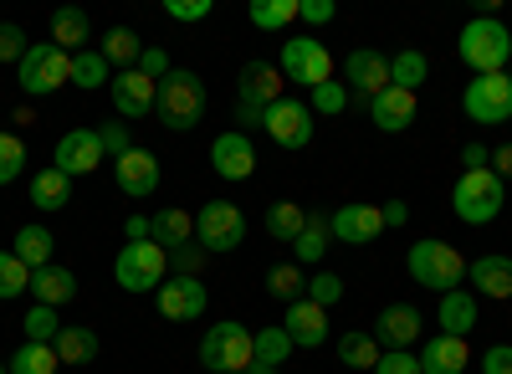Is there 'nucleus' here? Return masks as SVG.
<instances>
[{
  "mask_svg": "<svg viewBox=\"0 0 512 374\" xmlns=\"http://www.w3.org/2000/svg\"><path fill=\"white\" fill-rule=\"evenodd\" d=\"M154 118L164 123L169 134H190L195 123L205 118V82H200V72H190V67H175V72H169V77L159 82Z\"/></svg>",
  "mask_w": 512,
  "mask_h": 374,
  "instance_id": "f257e3e1",
  "label": "nucleus"
},
{
  "mask_svg": "<svg viewBox=\"0 0 512 374\" xmlns=\"http://www.w3.org/2000/svg\"><path fill=\"white\" fill-rule=\"evenodd\" d=\"M405 267H410V282L431 287V293H441V298L456 293V287L466 282V262H461V252H456V246H446V241H436V236L410 241Z\"/></svg>",
  "mask_w": 512,
  "mask_h": 374,
  "instance_id": "f03ea898",
  "label": "nucleus"
},
{
  "mask_svg": "<svg viewBox=\"0 0 512 374\" xmlns=\"http://www.w3.org/2000/svg\"><path fill=\"white\" fill-rule=\"evenodd\" d=\"M456 52H461L466 67H477V77H492V72H502L512 62V31L497 16H477V21L461 26Z\"/></svg>",
  "mask_w": 512,
  "mask_h": 374,
  "instance_id": "7ed1b4c3",
  "label": "nucleus"
},
{
  "mask_svg": "<svg viewBox=\"0 0 512 374\" xmlns=\"http://www.w3.org/2000/svg\"><path fill=\"white\" fill-rule=\"evenodd\" d=\"M169 277V252L154 241H123V252L113 257V282L123 293H159Z\"/></svg>",
  "mask_w": 512,
  "mask_h": 374,
  "instance_id": "20e7f679",
  "label": "nucleus"
},
{
  "mask_svg": "<svg viewBox=\"0 0 512 374\" xmlns=\"http://www.w3.org/2000/svg\"><path fill=\"white\" fill-rule=\"evenodd\" d=\"M200 364L210 374H246L256 364V349H251V328L246 323H231L221 318L216 328H205L200 339Z\"/></svg>",
  "mask_w": 512,
  "mask_h": 374,
  "instance_id": "39448f33",
  "label": "nucleus"
},
{
  "mask_svg": "<svg viewBox=\"0 0 512 374\" xmlns=\"http://www.w3.org/2000/svg\"><path fill=\"white\" fill-rule=\"evenodd\" d=\"M507 205V190L492 170H466L451 190V211L466 221V226H492Z\"/></svg>",
  "mask_w": 512,
  "mask_h": 374,
  "instance_id": "423d86ee",
  "label": "nucleus"
},
{
  "mask_svg": "<svg viewBox=\"0 0 512 374\" xmlns=\"http://www.w3.org/2000/svg\"><path fill=\"white\" fill-rule=\"evenodd\" d=\"M241 241H246V216L231 200H205L195 211V246L205 257H226Z\"/></svg>",
  "mask_w": 512,
  "mask_h": 374,
  "instance_id": "0eeeda50",
  "label": "nucleus"
},
{
  "mask_svg": "<svg viewBox=\"0 0 512 374\" xmlns=\"http://www.w3.org/2000/svg\"><path fill=\"white\" fill-rule=\"evenodd\" d=\"M277 67H282V77L287 82H297V88H323V82H333V57H328V47L318 36H287L282 41V57H277Z\"/></svg>",
  "mask_w": 512,
  "mask_h": 374,
  "instance_id": "6e6552de",
  "label": "nucleus"
},
{
  "mask_svg": "<svg viewBox=\"0 0 512 374\" xmlns=\"http://www.w3.org/2000/svg\"><path fill=\"white\" fill-rule=\"evenodd\" d=\"M16 82H21V93H31V98H52L57 88L72 82V57L62 47H52V41H36V47L21 57V67H16Z\"/></svg>",
  "mask_w": 512,
  "mask_h": 374,
  "instance_id": "1a4fd4ad",
  "label": "nucleus"
},
{
  "mask_svg": "<svg viewBox=\"0 0 512 374\" xmlns=\"http://www.w3.org/2000/svg\"><path fill=\"white\" fill-rule=\"evenodd\" d=\"M461 108L472 123H507L512 118V77L492 72V77H472L461 93Z\"/></svg>",
  "mask_w": 512,
  "mask_h": 374,
  "instance_id": "9d476101",
  "label": "nucleus"
},
{
  "mask_svg": "<svg viewBox=\"0 0 512 374\" xmlns=\"http://www.w3.org/2000/svg\"><path fill=\"white\" fill-rule=\"evenodd\" d=\"M287 77H282V67L277 62H246L241 72H236V108H251V113H267L272 103H282L287 93Z\"/></svg>",
  "mask_w": 512,
  "mask_h": 374,
  "instance_id": "9b49d317",
  "label": "nucleus"
},
{
  "mask_svg": "<svg viewBox=\"0 0 512 374\" xmlns=\"http://www.w3.org/2000/svg\"><path fill=\"white\" fill-rule=\"evenodd\" d=\"M262 129H267V139L282 144V149H308V144H313V108H308L303 98H282V103L267 108Z\"/></svg>",
  "mask_w": 512,
  "mask_h": 374,
  "instance_id": "f8f14e48",
  "label": "nucleus"
},
{
  "mask_svg": "<svg viewBox=\"0 0 512 374\" xmlns=\"http://www.w3.org/2000/svg\"><path fill=\"white\" fill-rule=\"evenodd\" d=\"M328 236L344 241V246H369V241L384 236V211L369 205V200H349L328 216Z\"/></svg>",
  "mask_w": 512,
  "mask_h": 374,
  "instance_id": "ddd939ff",
  "label": "nucleus"
},
{
  "mask_svg": "<svg viewBox=\"0 0 512 374\" xmlns=\"http://www.w3.org/2000/svg\"><path fill=\"white\" fill-rule=\"evenodd\" d=\"M103 139H98V129H72V134H62L57 139V149H52V170H62L67 180H82V175H93L98 164H103Z\"/></svg>",
  "mask_w": 512,
  "mask_h": 374,
  "instance_id": "4468645a",
  "label": "nucleus"
},
{
  "mask_svg": "<svg viewBox=\"0 0 512 374\" xmlns=\"http://www.w3.org/2000/svg\"><path fill=\"white\" fill-rule=\"evenodd\" d=\"M344 88H349V98H359L364 108L390 88V57H379V52H369V47H359V52H349L344 57Z\"/></svg>",
  "mask_w": 512,
  "mask_h": 374,
  "instance_id": "2eb2a0df",
  "label": "nucleus"
},
{
  "mask_svg": "<svg viewBox=\"0 0 512 374\" xmlns=\"http://www.w3.org/2000/svg\"><path fill=\"white\" fill-rule=\"evenodd\" d=\"M154 298H159V318L164 323H195L210 308V293H205L200 277H164V287Z\"/></svg>",
  "mask_w": 512,
  "mask_h": 374,
  "instance_id": "dca6fc26",
  "label": "nucleus"
},
{
  "mask_svg": "<svg viewBox=\"0 0 512 374\" xmlns=\"http://www.w3.org/2000/svg\"><path fill=\"white\" fill-rule=\"evenodd\" d=\"M108 98H113V113H118V118H149L154 103H159V82L144 77L139 67H134V72H113Z\"/></svg>",
  "mask_w": 512,
  "mask_h": 374,
  "instance_id": "f3484780",
  "label": "nucleus"
},
{
  "mask_svg": "<svg viewBox=\"0 0 512 374\" xmlns=\"http://www.w3.org/2000/svg\"><path fill=\"white\" fill-rule=\"evenodd\" d=\"M210 170H216L221 180H231V185L251 180V175H256V144H251L241 129L216 134V144H210Z\"/></svg>",
  "mask_w": 512,
  "mask_h": 374,
  "instance_id": "a211bd4d",
  "label": "nucleus"
},
{
  "mask_svg": "<svg viewBox=\"0 0 512 374\" xmlns=\"http://www.w3.org/2000/svg\"><path fill=\"white\" fill-rule=\"evenodd\" d=\"M113 180H118V190H123L128 200H149V195L159 190V159L134 144L128 154L113 159Z\"/></svg>",
  "mask_w": 512,
  "mask_h": 374,
  "instance_id": "6ab92c4d",
  "label": "nucleus"
},
{
  "mask_svg": "<svg viewBox=\"0 0 512 374\" xmlns=\"http://www.w3.org/2000/svg\"><path fill=\"white\" fill-rule=\"evenodd\" d=\"M374 344H384L390 354H410L420 344V308L415 303H390L374 323Z\"/></svg>",
  "mask_w": 512,
  "mask_h": 374,
  "instance_id": "aec40b11",
  "label": "nucleus"
},
{
  "mask_svg": "<svg viewBox=\"0 0 512 374\" xmlns=\"http://www.w3.org/2000/svg\"><path fill=\"white\" fill-rule=\"evenodd\" d=\"M282 328H287V339H292L297 349H323V344H328V308L297 298V303H287Z\"/></svg>",
  "mask_w": 512,
  "mask_h": 374,
  "instance_id": "412c9836",
  "label": "nucleus"
},
{
  "mask_svg": "<svg viewBox=\"0 0 512 374\" xmlns=\"http://www.w3.org/2000/svg\"><path fill=\"white\" fill-rule=\"evenodd\" d=\"M415 113H420V98L415 93H400V88H384L369 103V118H374L379 134H405L410 123H415Z\"/></svg>",
  "mask_w": 512,
  "mask_h": 374,
  "instance_id": "4be33fe9",
  "label": "nucleus"
},
{
  "mask_svg": "<svg viewBox=\"0 0 512 374\" xmlns=\"http://www.w3.org/2000/svg\"><path fill=\"white\" fill-rule=\"evenodd\" d=\"M420 374H466V359H472V349H466V339H451V334H436L420 344Z\"/></svg>",
  "mask_w": 512,
  "mask_h": 374,
  "instance_id": "5701e85b",
  "label": "nucleus"
},
{
  "mask_svg": "<svg viewBox=\"0 0 512 374\" xmlns=\"http://www.w3.org/2000/svg\"><path fill=\"white\" fill-rule=\"evenodd\" d=\"M88 41H93V16L88 11L82 6H57L52 11V47L77 57V52H88Z\"/></svg>",
  "mask_w": 512,
  "mask_h": 374,
  "instance_id": "b1692460",
  "label": "nucleus"
},
{
  "mask_svg": "<svg viewBox=\"0 0 512 374\" xmlns=\"http://www.w3.org/2000/svg\"><path fill=\"white\" fill-rule=\"evenodd\" d=\"M466 282L477 287L482 298H512V257H477V262H466Z\"/></svg>",
  "mask_w": 512,
  "mask_h": 374,
  "instance_id": "393cba45",
  "label": "nucleus"
},
{
  "mask_svg": "<svg viewBox=\"0 0 512 374\" xmlns=\"http://www.w3.org/2000/svg\"><path fill=\"white\" fill-rule=\"evenodd\" d=\"M31 293H36V303H47V308H67L77 298V272H67L62 262L41 267V272H31Z\"/></svg>",
  "mask_w": 512,
  "mask_h": 374,
  "instance_id": "a878e982",
  "label": "nucleus"
},
{
  "mask_svg": "<svg viewBox=\"0 0 512 374\" xmlns=\"http://www.w3.org/2000/svg\"><path fill=\"white\" fill-rule=\"evenodd\" d=\"M98 52H103V62L113 72H134L139 57H144V41H139V31H128V26H108L103 41H98Z\"/></svg>",
  "mask_w": 512,
  "mask_h": 374,
  "instance_id": "bb28decb",
  "label": "nucleus"
},
{
  "mask_svg": "<svg viewBox=\"0 0 512 374\" xmlns=\"http://www.w3.org/2000/svg\"><path fill=\"white\" fill-rule=\"evenodd\" d=\"M477 298L472 293H461V287H456V293H446L441 298V308H436V323H441V334H451V339H466V334H472V328H477Z\"/></svg>",
  "mask_w": 512,
  "mask_h": 374,
  "instance_id": "cd10ccee",
  "label": "nucleus"
},
{
  "mask_svg": "<svg viewBox=\"0 0 512 374\" xmlns=\"http://www.w3.org/2000/svg\"><path fill=\"white\" fill-rule=\"evenodd\" d=\"M154 246H164V252H180V246H190L195 241V216L190 211H180V205H169V211H159L154 216V236H149Z\"/></svg>",
  "mask_w": 512,
  "mask_h": 374,
  "instance_id": "c85d7f7f",
  "label": "nucleus"
},
{
  "mask_svg": "<svg viewBox=\"0 0 512 374\" xmlns=\"http://www.w3.org/2000/svg\"><path fill=\"white\" fill-rule=\"evenodd\" d=\"M52 349H57V359H62V364H93L103 344H98V334H93L88 323H67L62 334H57V344H52Z\"/></svg>",
  "mask_w": 512,
  "mask_h": 374,
  "instance_id": "c756f323",
  "label": "nucleus"
},
{
  "mask_svg": "<svg viewBox=\"0 0 512 374\" xmlns=\"http://www.w3.org/2000/svg\"><path fill=\"white\" fill-rule=\"evenodd\" d=\"M67 200H72V180L62 175V170H41V175H31V205L36 211H67Z\"/></svg>",
  "mask_w": 512,
  "mask_h": 374,
  "instance_id": "7c9ffc66",
  "label": "nucleus"
},
{
  "mask_svg": "<svg viewBox=\"0 0 512 374\" xmlns=\"http://www.w3.org/2000/svg\"><path fill=\"white\" fill-rule=\"evenodd\" d=\"M262 226H267V236H272V241H287V246H292L297 236H303V226H308V211H303L297 200H272Z\"/></svg>",
  "mask_w": 512,
  "mask_h": 374,
  "instance_id": "2f4dec72",
  "label": "nucleus"
},
{
  "mask_svg": "<svg viewBox=\"0 0 512 374\" xmlns=\"http://www.w3.org/2000/svg\"><path fill=\"white\" fill-rule=\"evenodd\" d=\"M11 252H16L31 272L52 267V231H47V226H21V231L11 236Z\"/></svg>",
  "mask_w": 512,
  "mask_h": 374,
  "instance_id": "473e14b6",
  "label": "nucleus"
},
{
  "mask_svg": "<svg viewBox=\"0 0 512 374\" xmlns=\"http://www.w3.org/2000/svg\"><path fill=\"white\" fill-rule=\"evenodd\" d=\"M328 216L323 211H308V226H303V236H297L292 246H297V267H318L323 257H328Z\"/></svg>",
  "mask_w": 512,
  "mask_h": 374,
  "instance_id": "72a5a7b5",
  "label": "nucleus"
},
{
  "mask_svg": "<svg viewBox=\"0 0 512 374\" xmlns=\"http://www.w3.org/2000/svg\"><path fill=\"white\" fill-rule=\"evenodd\" d=\"M251 349H256V364H272V369H282V364L297 354V344L287 339L282 323H277V328H256V334H251Z\"/></svg>",
  "mask_w": 512,
  "mask_h": 374,
  "instance_id": "f704fd0d",
  "label": "nucleus"
},
{
  "mask_svg": "<svg viewBox=\"0 0 512 374\" xmlns=\"http://www.w3.org/2000/svg\"><path fill=\"white\" fill-rule=\"evenodd\" d=\"M113 82V67L103 62V52H77L72 57V88H82V93H98V88H108Z\"/></svg>",
  "mask_w": 512,
  "mask_h": 374,
  "instance_id": "c9c22d12",
  "label": "nucleus"
},
{
  "mask_svg": "<svg viewBox=\"0 0 512 374\" xmlns=\"http://www.w3.org/2000/svg\"><path fill=\"white\" fill-rule=\"evenodd\" d=\"M267 293L282 298V303H297V298H308V272L297 267V262H277L267 272Z\"/></svg>",
  "mask_w": 512,
  "mask_h": 374,
  "instance_id": "e433bc0d",
  "label": "nucleus"
},
{
  "mask_svg": "<svg viewBox=\"0 0 512 374\" xmlns=\"http://www.w3.org/2000/svg\"><path fill=\"white\" fill-rule=\"evenodd\" d=\"M11 374H57L62 369V359H57V349L52 344H21L16 354H11V364H6Z\"/></svg>",
  "mask_w": 512,
  "mask_h": 374,
  "instance_id": "4c0bfd02",
  "label": "nucleus"
},
{
  "mask_svg": "<svg viewBox=\"0 0 512 374\" xmlns=\"http://www.w3.org/2000/svg\"><path fill=\"white\" fill-rule=\"evenodd\" d=\"M425 77H431V62H425V52H400V57H390V88L415 93Z\"/></svg>",
  "mask_w": 512,
  "mask_h": 374,
  "instance_id": "58836bf2",
  "label": "nucleus"
},
{
  "mask_svg": "<svg viewBox=\"0 0 512 374\" xmlns=\"http://www.w3.org/2000/svg\"><path fill=\"white\" fill-rule=\"evenodd\" d=\"M62 318H57V308H47V303H36L26 318H21V334H26V344H57V334H62Z\"/></svg>",
  "mask_w": 512,
  "mask_h": 374,
  "instance_id": "ea45409f",
  "label": "nucleus"
},
{
  "mask_svg": "<svg viewBox=\"0 0 512 374\" xmlns=\"http://www.w3.org/2000/svg\"><path fill=\"white\" fill-rule=\"evenodd\" d=\"M338 364L344 369H374L379 364L374 334H338Z\"/></svg>",
  "mask_w": 512,
  "mask_h": 374,
  "instance_id": "a19ab883",
  "label": "nucleus"
},
{
  "mask_svg": "<svg viewBox=\"0 0 512 374\" xmlns=\"http://www.w3.org/2000/svg\"><path fill=\"white\" fill-rule=\"evenodd\" d=\"M246 16H251L256 31H282V26L297 21V0H251Z\"/></svg>",
  "mask_w": 512,
  "mask_h": 374,
  "instance_id": "79ce46f5",
  "label": "nucleus"
},
{
  "mask_svg": "<svg viewBox=\"0 0 512 374\" xmlns=\"http://www.w3.org/2000/svg\"><path fill=\"white\" fill-rule=\"evenodd\" d=\"M21 293H31V267L16 252H0V303H11Z\"/></svg>",
  "mask_w": 512,
  "mask_h": 374,
  "instance_id": "37998d69",
  "label": "nucleus"
},
{
  "mask_svg": "<svg viewBox=\"0 0 512 374\" xmlns=\"http://www.w3.org/2000/svg\"><path fill=\"white\" fill-rule=\"evenodd\" d=\"M349 103H354V98H349V88H344L338 77H333V82H323V88H313V98H308V108H313V113H328V118L349 113Z\"/></svg>",
  "mask_w": 512,
  "mask_h": 374,
  "instance_id": "c03bdc74",
  "label": "nucleus"
},
{
  "mask_svg": "<svg viewBox=\"0 0 512 374\" xmlns=\"http://www.w3.org/2000/svg\"><path fill=\"white\" fill-rule=\"evenodd\" d=\"M308 303H318V308L344 303V277L338 272H308Z\"/></svg>",
  "mask_w": 512,
  "mask_h": 374,
  "instance_id": "a18cd8bd",
  "label": "nucleus"
},
{
  "mask_svg": "<svg viewBox=\"0 0 512 374\" xmlns=\"http://www.w3.org/2000/svg\"><path fill=\"white\" fill-rule=\"evenodd\" d=\"M21 170H26V144L16 134H0V185L21 180Z\"/></svg>",
  "mask_w": 512,
  "mask_h": 374,
  "instance_id": "49530a36",
  "label": "nucleus"
},
{
  "mask_svg": "<svg viewBox=\"0 0 512 374\" xmlns=\"http://www.w3.org/2000/svg\"><path fill=\"white\" fill-rule=\"evenodd\" d=\"M31 52V41H26V26L16 21H0V62L6 67H21V57Z\"/></svg>",
  "mask_w": 512,
  "mask_h": 374,
  "instance_id": "de8ad7c7",
  "label": "nucleus"
},
{
  "mask_svg": "<svg viewBox=\"0 0 512 374\" xmlns=\"http://www.w3.org/2000/svg\"><path fill=\"white\" fill-rule=\"evenodd\" d=\"M164 16L169 21H205L210 16V0H164Z\"/></svg>",
  "mask_w": 512,
  "mask_h": 374,
  "instance_id": "09e8293b",
  "label": "nucleus"
},
{
  "mask_svg": "<svg viewBox=\"0 0 512 374\" xmlns=\"http://www.w3.org/2000/svg\"><path fill=\"white\" fill-rule=\"evenodd\" d=\"M200 262H205V252L190 241V246H180V252H169V267H175V277H195L200 272Z\"/></svg>",
  "mask_w": 512,
  "mask_h": 374,
  "instance_id": "8fccbe9b",
  "label": "nucleus"
},
{
  "mask_svg": "<svg viewBox=\"0 0 512 374\" xmlns=\"http://www.w3.org/2000/svg\"><path fill=\"white\" fill-rule=\"evenodd\" d=\"M333 16H338L333 0H297V21H308V26H323V21H333Z\"/></svg>",
  "mask_w": 512,
  "mask_h": 374,
  "instance_id": "3c124183",
  "label": "nucleus"
},
{
  "mask_svg": "<svg viewBox=\"0 0 512 374\" xmlns=\"http://www.w3.org/2000/svg\"><path fill=\"white\" fill-rule=\"evenodd\" d=\"M139 72H144V77H154V82H164V77L175 72V67H169V52H164V47H144V57H139Z\"/></svg>",
  "mask_w": 512,
  "mask_h": 374,
  "instance_id": "603ef678",
  "label": "nucleus"
},
{
  "mask_svg": "<svg viewBox=\"0 0 512 374\" xmlns=\"http://www.w3.org/2000/svg\"><path fill=\"white\" fill-rule=\"evenodd\" d=\"M98 139H103V149H108L113 159L134 149V139H128V129H123V123H103V129H98Z\"/></svg>",
  "mask_w": 512,
  "mask_h": 374,
  "instance_id": "864d4df0",
  "label": "nucleus"
},
{
  "mask_svg": "<svg viewBox=\"0 0 512 374\" xmlns=\"http://www.w3.org/2000/svg\"><path fill=\"white\" fill-rule=\"evenodd\" d=\"M374 374H420V359L415 354H379Z\"/></svg>",
  "mask_w": 512,
  "mask_h": 374,
  "instance_id": "5fc2aeb1",
  "label": "nucleus"
},
{
  "mask_svg": "<svg viewBox=\"0 0 512 374\" xmlns=\"http://www.w3.org/2000/svg\"><path fill=\"white\" fill-rule=\"evenodd\" d=\"M466 170H492V144H461V175Z\"/></svg>",
  "mask_w": 512,
  "mask_h": 374,
  "instance_id": "6e6d98bb",
  "label": "nucleus"
},
{
  "mask_svg": "<svg viewBox=\"0 0 512 374\" xmlns=\"http://www.w3.org/2000/svg\"><path fill=\"white\" fill-rule=\"evenodd\" d=\"M482 374H512V344H492L482 354Z\"/></svg>",
  "mask_w": 512,
  "mask_h": 374,
  "instance_id": "4d7b16f0",
  "label": "nucleus"
},
{
  "mask_svg": "<svg viewBox=\"0 0 512 374\" xmlns=\"http://www.w3.org/2000/svg\"><path fill=\"white\" fill-rule=\"evenodd\" d=\"M492 175H497V180H502V185H507V180H512V139H507V144H497V149H492Z\"/></svg>",
  "mask_w": 512,
  "mask_h": 374,
  "instance_id": "13d9d810",
  "label": "nucleus"
},
{
  "mask_svg": "<svg viewBox=\"0 0 512 374\" xmlns=\"http://www.w3.org/2000/svg\"><path fill=\"white\" fill-rule=\"evenodd\" d=\"M123 236H128V241H149V236H154V216H128V221H123Z\"/></svg>",
  "mask_w": 512,
  "mask_h": 374,
  "instance_id": "bf43d9fd",
  "label": "nucleus"
},
{
  "mask_svg": "<svg viewBox=\"0 0 512 374\" xmlns=\"http://www.w3.org/2000/svg\"><path fill=\"white\" fill-rule=\"evenodd\" d=\"M379 211H384V231H390V226H405V221H410V205H405V200H390V205H379Z\"/></svg>",
  "mask_w": 512,
  "mask_h": 374,
  "instance_id": "052dcab7",
  "label": "nucleus"
},
{
  "mask_svg": "<svg viewBox=\"0 0 512 374\" xmlns=\"http://www.w3.org/2000/svg\"><path fill=\"white\" fill-rule=\"evenodd\" d=\"M246 374H277V369H272V364H251Z\"/></svg>",
  "mask_w": 512,
  "mask_h": 374,
  "instance_id": "680f3d73",
  "label": "nucleus"
},
{
  "mask_svg": "<svg viewBox=\"0 0 512 374\" xmlns=\"http://www.w3.org/2000/svg\"><path fill=\"white\" fill-rule=\"evenodd\" d=\"M0 374H11V369H6V364H0Z\"/></svg>",
  "mask_w": 512,
  "mask_h": 374,
  "instance_id": "e2e57ef3",
  "label": "nucleus"
},
{
  "mask_svg": "<svg viewBox=\"0 0 512 374\" xmlns=\"http://www.w3.org/2000/svg\"><path fill=\"white\" fill-rule=\"evenodd\" d=\"M507 77H512V62H507Z\"/></svg>",
  "mask_w": 512,
  "mask_h": 374,
  "instance_id": "0e129e2a",
  "label": "nucleus"
}]
</instances>
